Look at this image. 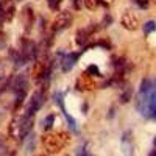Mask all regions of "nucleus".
I'll return each mask as SVG.
<instances>
[{"mask_svg": "<svg viewBox=\"0 0 156 156\" xmlns=\"http://www.w3.org/2000/svg\"><path fill=\"white\" fill-rule=\"evenodd\" d=\"M136 108L144 117L156 119V80H144L140 84Z\"/></svg>", "mask_w": 156, "mask_h": 156, "instance_id": "obj_1", "label": "nucleus"}, {"mask_svg": "<svg viewBox=\"0 0 156 156\" xmlns=\"http://www.w3.org/2000/svg\"><path fill=\"white\" fill-rule=\"evenodd\" d=\"M69 142V134L64 131H51L42 137V147L47 153H58L61 151Z\"/></svg>", "mask_w": 156, "mask_h": 156, "instance_id": "obj_2", "label": "nucleus"}, {"mask_svg": "<svg viewBox=\"0 0 156 156\" xmlns=\"http://www.w3.org/2000/svg\"><path fill=\"white\" fill-rule=\"evenodd\" d=\"M16 14V5L12 0H2L0 2V17L3 22H9Z\"/></svg>", "mask_w": 156, "mask_h": 156, "instance_id": "obj_3", "label": "nucleus"}, {"mask_svg": "<svg viewBox=\"0 0 156 156\" xmlns=\"http://www.w3.org/2000/svg\"><path fill=\"white\" fill-rule=\"evenodd\" d=\"M70 23H72V14L69 11H61L59 14L56 16V19L53 20V30L55 31L66 30Z\"/></svg>", "mask_w": 156, "mask_h": 156, "instance_id": "obj_4", "label": "nucleus"}, {"mask_svg": "<svg viewBox=\"0 0 156 156\" xmlns=\"http://www.w3.org/2000/svg\"><path fill=\"white\" fill-rule=\"evenodd\" d=\"M44 98H45V94H44V89H37L36 92L31 95V100L28 103V108H27V112L28 114H34L39 108L42 106L44 103Z\"/></svg>", "mask_w": 156, "mask_h": 156, "instance_id": "obj_5", "label": "nucleus"}, {"mask_svg": "<svg viewBox=\"0 0 156 156\" xmlns=\"http://www.w3.org/2000/svg\"><path fill=\"white\" fill-rule=\"evenodd\" d=\"M120 22H122V27L126 28L128 31H134V30L139 28V17L131 11H126L125 14L122 16Z\"/></svg>", "mask_w": 156, "mask_h": 156, "instance_id": "obj_6", "label": "nucleus"}, {"mask_svg": "<svg viewBox=\"0 0 156 156\" xmlns=\"http://www.w3.org/2000/svg\"><path fill=\"white\" fill-rule=\"evenodd\" d=\"M12 90L16 94H20V92H27V87H28V80H27V75H16L14 80H12V84H11Z\"/></svg>", "mask_w": 156, "mask_h": 156, "instance_id": "obj_7", "label": "nucleus"}, {"mask_svg": "<svg viewBox=\"0 0 156 156\" xmlns=\"http://www.w3.org/2000/svg\"><path fill=\"white\" fill-rule=\"evenodd\" d=\"M94 87H95V83L87 73L86 75L83 73L80 78H78V81H76V89L78 90H92Z\"/></svg>", "mask_w": 156, "mask_h": 156, "instance_id": "obj_8", "label": "nucleus"}, {"mask_svg": "<svg viewBox=\"0 0 156 156\" xmlns=\"http://www.w3.org/2000/svg\"><path fill=\"white\" fill-rule=\"evenodd\" d=\"M22 53L27 56L28 61H33V59L36 58V55H37V47H36V44L31 42V41H23V44H22Z\"/></svg>", "mask_w": 156, "mask_h": 156, "instance_id": "obj_9", "label": "nucleus"}, {"mask_svg": "<svg viewBox=\"0 0 156 156\" xmlns=\"http://www.w3.org/2000/svg\"><path fill=\"white\" fill-rule=\"evenodd\" d=\"M97 25H92V27H87V28H81V30H78V33H76V42L80 44V45H84L86 42H87V39H89V36L92 34L94 31H97Z\"/></svg>", "mask_w": 156, "mask_h": 156, "instance_id": "obj_10", "label": "nucleus"}, {"mask_svg": "<svg viewBox=\"0 0 156 156\" xmlns=\"http://www.w3.org/2000/svg\"><path fill=\"white\" fill-rule=\"evenodd\" d=\"M76 59H78V55H76V53H69V55H66V56H64V59H62V62H61L62 70H64V72L72 70V67L75 66Z\"/></svg>", "mask_w": 156, "mask_h": 156, "instance_id": "obj_11", "label": "nucleus"}, {"mask_svg": "<svg viewBox=\"0 0 156 156\" xmlns=\"http://www.w3.org/2000/svg\"><path fill=\"white\" fill-rule=\"evenodd\" d=\"M156 30V22L154 20H148L145 25H144V33L145 34H150L151 31H154Z\"/></svg>", "mask_w": 156, "mask_h": 156, "instance_id": "obj_12", "label": "nucleus"}, {"mask_svg": "<svg viewBox=\"0 0 156 156\" xmlns=\"http://www.w3.org/2000/svg\"><path fill=\"white\" fill-rule=\"evenodd\" d=\"M61 2H62V0H47V3H48V6H50L51 11H58Z\"/></svg>", "mask_w": 156, "mask_h": 156, "instance_id": "obj_13", "label": "nucleus"}, {"mask_svg": "<svg viewBox=\"0 0 156 156\" xmlns=\"http://www.w3.org/2000/svg\"><path fill=\"white\" fill-rule=\"evenodd\" d=\"M53 120H55V115H53V114H50L47 119L44 120V128H45V129H50L51 125H53Z\"/></svg>", "mask_w": 156, "mask_h": 156, "instance_id": "obj_14", "label": "nucleus"}, {"mask_svg": "<svg viewBox=\"0 0 156 156\" xmlns=\"http://www.w3.org/2000/svg\"><path fill=\"white\" fill-rule=\"evenodd\" d=\"M83 3L89 9H95L97 8V0H83Z\"/></svg>", "mask_w": 156, "mask_h": 156, "instance_id": "obj_15", "label": "nucleus"}, {"mask_svg": "<svg viewBox=\"0 0 156 156\" xmlns=\"http://www.w3.org/2000/svg\"><path fill=\"white\" fill-rule=\"evenodd\" d=\"M129 97H131V89H126L125 92L120 95V101H122V103H126V101L129 100Z\"/></svg>", "mask_w": 156, "mask_h": 156, "instance_id": "obj_16", "label": "nucleus"}, {"mask_svg": "<svg viewBox=\"0 0 156 156\" xmlns=\"http://www.w3.org/2000/svg\"><path fill=\"white\" fill-rule=\"evenodd\" d=\"M87 73H92L94 76H95V75L100 76V70H98L95 66H89V67H87Z\"/></svg>", "mask_w": 156, "mask_h": 156, "instance_id": "obj_17", "label": "nucleus"}, {"mask_svg": "<svg viewBox=\"0 0 156 156\" xmlns=\"http://www.w3.org/2000/svg\"><path fill=\"white\" fill-rule=\"evenodd\" d=\"M111 20H112V17H111L109 14H106V16H105V20H103L101 25H103V27H108V23H111Z\"/></svg>", "mask_w": 156, "mask_h": 156, "instance_id": "obj_18", "label": "nucleus"}, {"mask_svg": "<svg viewBox=\"0 0 156 156\" xmlns=\"http://www.w3.org/2000/svg\"><path fill=\"white\" fill-rule=\"evenodd\" d=\"M73 6L75 9H81V0H73Z\"/></svg>", "mask_w": 156, "mask_h": 156, "instance_id": "obj_19", "label": "nucleus"}, {"mask_svg": "<svg viewBox=\"0 0 156 156\" xmlns=\"http://www.w3.org/2000/svg\"><path fill=\"white\" fill-rule=\"evenodd\" d=\"M136 2H137V3H139L142 8H145V6L148 5V0H136Z\"/></svg>", "mask_w": 156, "mask_h": 156, "instance_id": "obj_20", "label": "nucleus"}, {"mask_svg": "<svg viewBox=\"0 0 156 156\" xmlns=\"http://www.w3.org/2000/svg\"><path fill=\"white\" fill-rule=\"evenodd\" d=\"M3 150H5V145H3V142H0V154H2V153H5Z\"/></svg>", "mask_w": 156, "mask_h": 156, "instance_id": "obj_21", "label": "nucleus"}, {"mask_svg": "<svg viewBox=\"0 0 156 156\" xmlns=\"http://www.w3.org/2000/svg\"><path fill=\"white\" fill-rule=\"evenodd\" d=\"M154 148H156V137H154Z\"/></svg>", "mask_w": 156, "mask_h": 156, "instance_id": "obj_22", "label": "nucleus"}, {"mask_svg": "<svg viewBox=\"0 0 156 156\" xmlns=\"http://www.w3.org/2000/svg\"><path fill=\"white\" fill-rule=\"evenodd\" d=\"M153 2H154V5H156V0H153Z\"/></svg>", "mask_w": 156, "mask_h": 156, "instance_id": "obj_23", "label": "nucleus"}]
</instances>
